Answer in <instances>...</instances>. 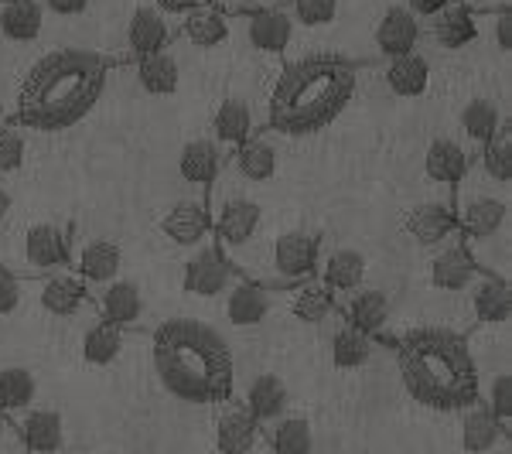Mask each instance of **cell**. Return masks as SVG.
Segmentation results:
<instances>
[{
  "mask_svg": "<svg viewBox=\"0 0 512 454\" xmlns=\"http://www.w3.org/2000/svg\"><path fill=\"white\" fill-rule=\"evenodd\" d=\"M117 59L89 48H55L31 65L18 93L14 123L38 134H62L93 113Z\"/></svg>",
  "mask_w": 512,
  "mask_h": 454,
  "instance_id": "1",
  "label": "cell"
},
{
  "mask_svg": "<svg viewBox=\"0 0 512 454\" xmlns=\"http://www.w3.org/2000/svg\"><path fill=\"white\" fill-rule=\"evenodd\" d=\"M154 373L175 400L192 407H219L236 393L233 349L198 318H168L154 328Z\"/></svg>",
  "mask_w": 512,
  "mask_h": 454,
  "instance_id": "2",
  "label": "cell"
},
{
  "mask_svg": "<svg viewBox=\"0 0 512 454\" xmlns=\"http://www.w3.org/2000/svg\"><path fill=\"white\" fill-rule=\"evenodd\" d=\"M396 366H400L403 390L420 407L441 410V414H461L478 400V362L468 349L465 332L444 325H424L414 332L393 338Z\"/></svg>",
  "mask_w": 512,
  "mask_h": 454,
  "instance_id": "3",
  "label": "cell"
},
{
  "mask_svg": "<svg viewBox=\"0 0 512 454\" xmlns=\"http://www.w3.org/2000/svg\"><path fill=\"white\" fill-rule=\"evenodd\" d=\"M359 89V65L342 55H308L280 72L263 127L277 137H315L342 117Z\"/></svg>",
  "mask_w": 512,
  "mask_h": 454,
  "instance_id": "4",
  "label": "cell"
},
{
  "mask_svg": "<svg viewBox=\"0 0 512 454\" xmlns=\"http://www.w3.org/2000/svg\"><path fill=\"white\" fill-rule=\"evenodd\" d=\"M451 192L458 239L468 257L482 274L509 280V188L489 181L472 161L468 175Z\"/></svg>",
  "mask_w": 512,
  "mask_h": 454,
  "instance_id": "5",
  "label": "cell"
},
{
  "mask_svg": "<svg viewBox=\"0 0 512 454\" xmlns=\"http://www.w3.org/2000/svg\"><path fill=\"white\" fill-rule=\"evenodd\" d=\"M321 250H325V243L318 233L294 229V233L277 236L267 250H256L253 260L239 270V277L267 287V291H291V287L315 280Z\"/></svg>",
  "mask_w": 512,
  "mask_h": 454,
  "instance_id": "6",
  "label": "cell"
},
{
  "mask_svg": "<svg viewBox=\"0 0 512 454\" xmlns=\"http://www.w3.org/2000/svg\"><path fill=\"white\" fill-rule=\"evenodd\" d=\"M212 216V243L229 257L236 270H243L256 253V239L263 229V205L256 198L233 192L226 198H216L209 205Z\"/></svg>",
  "mask_w": 512,
  "mask_h": 454,
  "instance_id": "7",
  "label": "cell"
},
{
  "mask_svg": "<svg viewBox=\"0 0 512 454\" xmlns=\"http://www.w3.org/2000/svg\"><path fill=\"white\" fill-rule=\"evenodd\" d=\"M69 250H72V233L55 222H31L21 229V239L14 243L11 260H4L0 267L11 270L21 280H45L59 270H69Z\"/></svg>",
  "mask_w": 512,
  "mask_h": 454,
  "instance_id": "8",
  "label": "cell"
},
{
  "mask_svg": "<svg viewBox=\"0 0 512 454\" xmlns=\"http://www.w3.org/2000/svg\"><path fill=\"white\" fill-rule=\"evenodd\" d=\"M239 280V270L229 263L226 253L212 243V236L202 246H195V253L185 263V274H181V287L192 297H222Z\"/></svg>",
  "mask_w": 512,
  "mask_h": 454,
  "instance_id": "9",
  "label": "cell"
},
{
  "mask_svg": "<svg viewBox=\"0 0 512 454\" xmlns=\"http://www.w3.org/2000/svg\"><path fill=\"white\" fill-rule=\"evenodd\" d=\"M69 270H76L79 280L86 284V291H93V287H103V284H110V280L123 277V250L113 239L72 236Z\"/></svg>",
  "mask_w": 512,
  "mask_h": 454,
  "instance_id": "10",
  "label": "cell"
},
{
  "mask_svg": "<svg viewBox=\"0 0 512 454\" xmlns=\"http://www.w3.org/2000/svg\"><path fill=\"white\" fill-rule=\"evenodd\" d=\"M89 301H93V311L99 318L113 321L123 332H137V328H147V304L140 287L130 277H117L103 287H93L89 291Z\"/></svg>",
  "mask_w": 512,
  "mask_h": 454,
  "instance_id": "11",
  "label": "cell"
},
{
  "mask_svg": "<svg viewBox=\"0 0 512 454\" xmlns=\"http://www.w3.org/2000/svg\"><path fill=\"white\" fill-rule=\"evenodd\" d=\"M236 21L243 24L246 45H250L253 52H260V55H284L287 48H291L294 31H297L291 11H287V7H280V4L256 7V11L243 14V18H236Z\"/></svg>",
  "mask_w": 512,
  "mask_h": 454,
  "instance_id": "12",
  "label": "cell"
},
{
  "mask_svg": "<svg viewBox=\"0 0 512 454\" xmlns=\"http://www.w3.org/2000/svg\"><path fill=\"white\" fill-rule=\"evenodd\" d=\"M263 130V117L253 110L250 99L243 96H229L219 103L216 117L209 123V140L222 151V158H233V151L239 144H246L253 134H260Z\"/></svg>",
  "mask_w": 512,
  "mask_h": 454,
  "instance_id": "13",
  "label": "cell"
},
{
  "mask_svg": "<svg viewBox=\"0 0 512 454\" xmlns=\"http://www.w3.org/2000/svg\"><path fill=\"white\" fill-rule=\"evenodd\" d=\"M427 277H431L434 291L444 294H468V287L482 277V270L475 267V260L468 257L465 243L454 233L451 239H444L441 246L431 250V267H427Z\"/></svg>",
  "mask_w": 512,
  "mask_h": 454,
  "instance_id": "14",
  "label": "cell"
},
{
  "mask_svg": "<svg viewBox=\"0 0 512 454\" xmlns=\"http://www.w3.org/2000/svg\"><path fill=\"white\" fill-rule=\"evenodd\" d=\"M366 270H369V263L359 250L338 246V250H321L315 280L332 294L335 304H342L349 294H355L359 287H366Z\"/></svg>",
  "mask_w": 512,
  "mask_h": 454,
  "instance_id": "15",
  "label": "cell"
},
{
  "mask_svg": "<svg viewBox=\"0 0 512 454\" xmlns=\"http://www.w3.org/2000/svg\"><path fill=\"white\" fill-rule=\"evenodd\" d=\"M158 233L168 239L171 246H181V250H195V246H202L205 239L212 236L209 205H205L202 198H181V202H175L158 219Z\"/></svg>",
  "mask_w": 512,
  "mask_h": 454,
  "instance_id": "16",
  "label": "cell"
},
{
  "mask_svg": "<svg viewBox=\"0 0 512 454\" xmlns=\"http://www.w3.org/2000/svg\"><path fill=\"white\" fill-rule=\"evenodd\" d=\"M175 38H178V21L168 18L151 0V4H140L127 24V55L137 62L144 55L164 52Z\"/></svg>",
  "mask_w": 512,
  "mask_h": 454,
  "instance_id": "17",
  "label": "cell"
},
{
  "mask_svg": "<svg viewBox=\"0 0 512 454\" xmlns=\"http://www.w3.org/2000/svg\"><path fill=\"white\" fill-rule=\"evenodd\" d=\"M277 134H270L267 127L260 134H253L246 144H239L233 151V158L226 161V171L233 178H239L243 185H263L277 175Z\"/></svg>",
  "mask_w": 512,
  "mask_h": 454,
  "instance_id": "18",
  "label": "cell"
},
{
  "mask_svg": "<svg viewBox=\"0 0 512 454\" xmlns=\"http://www.w3.org/2000/svg\"><path fill=\"white\" fill-rule=\"evenodd\" d=\"M277 294L280 291H267V287L239 277L236 284L222 294V315H226V321L233 328H256L277 308Z\"/></svg>",
  "mask_w": 512,
  "mask_h": 454,
  "instance_id": "19",
  "label": "cell"
},
{
  "mask_svg": "<svg viewBox=\"0 0 512 454\" xmlns=\"http://www.w3.org/2000/svg\"><path fill=\"white\" fill-rule=\"evenodd\" d=\"M338 318L349 321L352 328H359V332H366L369 338L379 342V338L386 335V328H390L393 301H390V294L379 291V287H359V291L338 304Z\"/></svg>",
  "mask_w": 512,
  "mask_h": 454,
  "instance_id": "20",
  "label": "cell"
},
{
  "mask_svg": "<svg viewBox=\"0 0 512 454\" xmlns=\"http://www.w3.org/2000/svg\"><path fill=\"white\" fill-rule=\"evenodd\" d=\"M219 420H216V448L219 454H253L260 448L263 427L256 424V417L246 410L243 400H226L219 403Z\"/></svg>",
  "mask_w": 512,
  "mask_h": 454,
  "instance_id": "21",
  "label": "cell"
},
{
  "mask_svg": "<svg viewBox=\"0 0 512 454\" xmlns=\"http://www.w3.org/2000/svg\"><path fill=\"white\" fill-rule=\"evenodd\" d=\"M400 229L414 239L424 250H434L444 239H451L458 233V222H454V209L451 202H420L414 209L403 212Z\"/></svg>",
  "mask_w": 512,
  "mask_h": 454,
  "instance_id": "22",
  "label": "cell"
},
{
  "mask_svg": "<svg viewBox=\"0 0 512 454\" xmlns=\"http://www.w3.org/2000/svg\"><path fill=\"white\" fill-rule=\"evenodd\" d=\"M420 28H424V35L431 38L437 48H444V52H461V48H468L478 35H482L475 14L468 11L465 4H458V0H451L448 7H441L434 18L420 21Z\"/></svg>",
  "mask_w": 512,
  "mask_h": 454,
  "instance_id": "23",
  "label": "cell"
},
{
  "mask_svg": "<svg viewBox=\"0 0 512 454\" xmlns=\"http://www.w3.org/2000/svg\"><path fill=\"white\" fill-rule=\"evenodd\" d=\"M24 454H59L65 448V420L59 410L31 407L14 417Z\"/></svg>",
  "mask_w": 512,
  "mask_h": 454,
  "instance_id": "24",
  "label": "cell"
},
{
  "mask_svg": "<svg viewBox=\"0 0 512 454\" xmlns=\"http://www.w3.org/2000/svg\"><path fill=\"white\" fill-rule=\"evenodd\" d=\"M506 120H509V113L502 110L495 99H485V96L468 99V103L461 106V113H458L461 147H465L472 158H478V151L485 147V140H489Z\"/></svg>",
  "mask_w": 512,
  "mask_h": 454,
  "instance_id": "25",
  "label": "cell"
},
{
  "mask_svg": "<svg viewBox=\"0 0 512 454\" xmlns=\"http://www.w3.org/2000/svg\"><path fill=\"white\" fill-rule=\"evenodd\" d=\"M468 311L478 325H489V328H502L509 325L512 318V284L502 277H489L482 274L468 287Z\"/></svg>",
  "mask_w": 512,
  "mask_h": 454,
  "instance_id": "26",
  "label": "cell"
},
{
  "mask_svg": "<svg viewBox=\"0 0 512 454\" xmlns=\"http://www.w3.org/2000/svg\"><path fill=\"white\" fill-rule=\"evenodd\" d=\"M38 301H41V308H45L48 315L59 318V321L79 318L86 308H93L86 284L79 280L76 270H59V274L41 280V297H38Z\"/></svg>",
  "mask_w": 512,
  "mask_h": 454,
  "instance_id": "27",
  "label": "cell"
},
{
  "mask_svg": "<svg viewBox=\"0 0 512 454\" xmlns=\"http://www.w3.org/2000/svg\"><path fill=\"white\" fill-rule=\"evenodd\" d=\"M420 38H424V28H420V18H414V14L407 11V4L386 7V14L376 24V52L383 55V59L417 52Z\"/></svg>",
  "mask_w": 512,
  "mask_h": 454,
  "instance_id": "28",
  "label": "cell"
},
{
  "mask_svg": "<svg viewBox=\"0 0 512 454\" xmlns=\"http://www.w3.org/2000/svg\"><path fill=\"white\" fill-rule=\"evenodd\" d=\"M472 154L461 147L458 137H434L431 144H427V154H424V175L431 185H441V188H454L461 178L468 175V168H472Z\"/></svg>",
  "mask_w": 512,
  "mask_h": 454,
  "instance_id": "29",
  "label": "cell"
},
{
  "mask_svg": "<svg viewBox=\"0 0 512 454\" xmlns=\"http://www.w3.org/2000/svg\"><path fill=\"white\" fill-rule=\"evenodd\" d=\"M178 171L185 178V185L192 188H216L222 171H226V158L209 137H195L181 147V158H178Z\"/></svg>",
  "mask_w": 512,
  "mask_h": 454,
  "instance_id": "30",
  "label": "cell"
},
{
  "mask_svg": "<svg viewBox=\"0 0 512 454\" xmlns=\"http://www.w3.org/2000/svg\"><path fill=\"white\" fill-rule=\"evenodd\" d=\"M246 410L256 417V424L267 431L274 420H280L284 414H291V390L277 373H260L246 390Z\"/></svg>",
  "mask_w": 512,
  "mask_h": 454,
  "instance_id": "31",
  "label": "cell"
},
{
  "mask_svg": "<svg viewBox=\"0 0 512 454\" xmlns=\"http://www.w3.org/2000/svg\"><path fill=\"white\" fill-rule=\"evenodd\" d=\"M178 35L185 38V45L212 52V48L226 45V41L233 38V21H229V14H222L219 7L205 4L178 21Z\"/></svg>",
  "mask_w": 512,
  "mask_h": 454,
  "instance_id": "32",
  "label": "cell"
},
{
  "mask_svg": "<svg viewBox=\"0 0 512 454\" xmlns=\"http://www.w3.org/2000/svg\"><path fill=\"white\" fill-rule=\"evenodd\" d=\"M509 441V431L492 417V410L482 400L461 410V444L468 454H492Z\"/></svg>",
  "mask_w": 512,
  "mask_h": 454,
  "instance_id": "33",
  "label": "cell"
},
{
  "mask_svg": "<svg viewBox=\"0 0 512 454\" xmlns=\"http://www.w3.org/2000/svg\"><path fill=\"white\" fill-rule=\"evenodd\" d=\"M383 82L393 96L417 99L431 89V62H427V55H420V52H407V55H396V59H386Z\"/></svg>",
  "mask_w": 512,
  "mask_h": 454,
  "instance_id": "34",
  "label": "cell"
},
{
  "mask_svg": "<svg viewBox=\"0 0 512 454\" xmlns=\"http://www.w3.org/2000/svg\"><path fill=\"white\" fill-rule=\"evenodd\" d=\"M45 31V0H0V35L31 45Z\"/></svg>",
  "mask_w": 512,
  "mask_h": 454,
  "instance_id": "35",
  "label": "cell"
},
{
  "mask_svg": "<svg viewBox=\"0 0 512 454\" xmlns=\"http://www.w3.org/2000/svg\"><path fill=\"white\" fill-rule=\"evenodd\" d=\"M123 345H127V332L123 328H117L113 321L106 318H93L86 328H82V338H79V352H82V362L86 366H110V362L120 359Z\"/></svg>",
  "mask_w": 512,
  "mask_h": 454,
  "instance_id": "36",
  "label": "cell"
},
{
  "mask_svg": "<svg viewBox=\"0 0 512 454\" xmlns=\"http://www.w3.org/2000/svg\"><path fill=\"white\" fill-rule=\"evenodd\" d=\"M284 308H287V315L294 321H301V325H325V321L338 318V304L318 280H308V284L284 291Z\"/></svg>",
  "mask_w": 512,
  "mask_h": 454,
  "instance_id": "37",
  "label": "cell"
},
{
  "mask_svg": "<svg viewBox=\"0 0 512 454\" xmlns=\"http://www.w3.org/2000/svg\"><path fill=\"white\" fill-rule=\"evenodd\" d=\"M137 82L144 93L151 96H171L175 89L181 86V62L175 52H154V55H144L137 59Z\"/></svg>",
  "mask_w": 512,
  "mask_h": 454,
  "instance_id": "38",
  "label": "cell"
},
{
  "mask_svg": "<svg viewBox=\"0 0 512 454\" xmlns=\"http://www.w3.org/2000/svg\"><path fill=\"white\" fill-rule=\"evenodd\" d=\"M475 164L482 168L485 178L495 181V185H502V188L512 185V117L485 140V147L478 151Z\"/></svg>",
  "mask_w": 512,
  "mask_h": 454,
  "instance_id": "39",
  "label": "cell"
},
{
  "mask_svg": "<svg viewBox=\"0 0 512 454\" xmlns=\"http://www.w3.org/2000/svg\"><path fill=\"white\" fill-rule=\"evenodd\" d=\"M263 437L274 454H315V431L308 417L284 414L263 431Z\"/></svg>",
  "mask_w": 512,
  "mask_h": 454,
  "instance_id": "40",
  "label": "cell"
},
{
  "mask_svg": "<svg viewBox=\"0 0 512 454\" xmlns=\"http://www.w3.org/2000/svg\"><path fill=\"white\" fill-rule=\"evenodd\" d=\"M376 352V338H369L366 332L352 328L349 321L338 318V328L332 332V362L335 369L349 373V369H362Z\"/></svg>",
  "mask_w": 512,
  "mask_h": 454,
  "instance_id": "41",
  "label": "cell"
},
{
  "mask_svg": "<svg viewBox=\"0 0 512 454\" xmlns=\"http://www.w3.org/2000/svg\"><path fill=\"white\" fill-rule=\"evenodd\" d=\"M38 400V379L31 369L24 366H4L0 369V410L7 417H18L24 410H31Z\"/></svg>",
  "mask_w": 512,
  "mask_h": 454,
  "instance_id": "42",
  "label": "cell"
},
{
  "mask_svg": "<svg viewBox=\"0 0 512 454\" xmlns=\"http://www.w3.org/2000/svg\"><path fill=\"white\" fill-rule=\"evenodd\" d=\"M478 400L492 410V417L512 434V373L509 369H495L492 376H485V383H478Z\"/></svg>",
  "mask_w": 512,
  "mask_h": 454,
  "instance_id": "43",
  "label": "cell"
},
{
  "mask_svg": "<svg viewBox=\"0 0 512 454\" xmlns=\"http://www.w3.org/2000/svg\"><path fill=\"white\" fill-rule=\"evenodd\" d=\"M24 154H28V137L18 123H4L0 127V178H11L24 168Z\"/></svg>",
  "mask_w": 512,
  "mask_h": 454,
  "instance_id": "44",
  "label": "cell"
},
{
  "mask_svg": "<svg viewBox=\"0 0 512 454\" xmlns=\"http://www.w3.org/2000/svg\"><path fill=\"white\" fill-rule=\"evenodd\" d=\"M338 7H342V0H291L287 4V11H291V18L297 28H325V24H332L338 18Z\"/></svg>",
  "mask_w": 512,
  "mask_h": 454,
  "instance_id": "45",
  "label": "cell"
},
{
  "mask_svg": "<svg viewBox=\"0 0 512 454\" xmlns=\"http://www.w3.org/2000/svg\"><path fill=\"white\" fill-rule=\"evenodd\" d=\"M24 301V280L0 267V318H11Z\"/></svg>",
  "mask_w": 512,
  "mask_h": 454,
  "instance_id": "46",
  "label": "cell"
},
{
  "mask_svg": "<svg viewBox=\"0 0 512 454\" xmlns=\"http://www.w3.org/2000/svg\"><path fill=\"white\" fill-rule=\"evenodd\" d=\"M489 28H492L495 48H499L502 55H509V52H512V7H506V11L489 14Z\"/></svg>",
  "mask_w": 512,
  "mask_h": 454,
  "instance_id": "47",
  "label": "cell"
},
{
  "mask_svg": "<svg viewBox=\"0 0 512 454\" xmlns=\"http://www.w3.org/2000/svg\"><path fill=\"white\" fill-rule=\"evenodd\" d=\"M89 0H45V11L55 14V18H79L86 14Z\"/></svg>",
  "mask_w": 512,
  "mask_h": 454,
  "instance_id": "48",
  "label": "cell"
},
{
  "mask_svg": "<svg viewBox=\"0 0 512 454\" xmlns=\"http://www.w3.org/2000/svg\"><path fill=\"white\" fill-rule=\"evenodd\" d=\"M154 4L161 7L168 18H175V21H181L185 14H192V11H198V7H205L209 0H154Z\"/></svg>",
  "mask_w": 512,
  "mask_h": 454,
  "instance_id": "49",
  "label": "cell"
},
{
  "mask_svg": "<svg viewBox=\"0 0 512 454\" xmlns=\"http://www.w3.org/2000/svg\"><path fill=\"white\" fill-rule=\"evenodd\" d=\"M212 7H219L222 14H236V18H243V14L256 11V7H267L263 0H209Z\"/></svg>",
  "mask_w": 512,
  "mask_h": 454,
  "instance_id": "50",
  "label": "cell"
},
{
  "mask_svg": "<svg viewBox=\"0 0 512 454\" xmlns=\"http://www.w3.org/2000/svg\"><path fill=\"white\" fill-rule=\"evenodd\" d=\"M451 0H407V11L414 14V18L420 21H427V18H434L441 7H448Z\"/></svg>",
  "mask_w": 512,
  "mask_h": 454,
  "instance_id": "51",
  "label": "cell"
},
{
  "mask_svg": "<svg viewBox=\"0 0 512 454\" xmlns=\"http://www.w3.org/2000/svg\"><path fill=\"white\" fill-rule=\"evenodd\" d=\"M458 4H465L472 14H495V11L512 7V0H458Z\"/></svg>",
  "mask_w": 512,
  "mask_h": 454,
  "instance_id": "52",
  "label": "cell"
},
{
  "mask_svg": "<svg viewBox=\"0 0 512 454\" xmlns=\"http://www.w3.org/2000/svg\"><path fill=\"white\" fill-rule=\"evenodd\" d=\"M11 444H21V437H18V427H14V420L0 410V451H7Z\"/></svg>",
  "mask_w": 512,
  "mask_h": 454,
  "instance_id": "53",
  "label": "cell"
},
{
  "mask_svg": "<svg viewBox=\"0 0 512 454\" xmlns=\"http://www.w3.org/2000/svg\"><path fill=\"white\" fill-rule=\"evenodd\" d=\"M11 212H14V195H11V188H7L4 181H0V229L7 226Z\"/></svg>",
  "mask_w": 512,
  "mask_h": 454,
  "instance_id": "54",
  "label": "cell"
},
{
  "mask_svg": "<svg viewBox=\"0 0 512 454\" xmlns=\"http://www.w3.org/2000/svg\"><path fill=\"white\" fill-rule=\"evenodd\" d=\"M4 123H11V120H7V106H4V96H0V127H4Z\"/></svg>",
  "mask_w": 512,
  "mask_h": 454,
  "instance_id": "55",
  "label": "cell"
}]
</instances>
